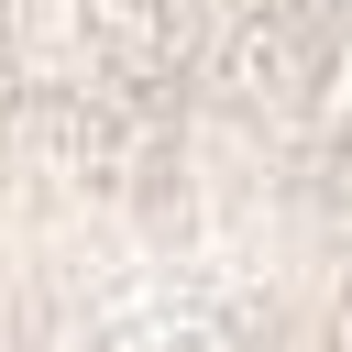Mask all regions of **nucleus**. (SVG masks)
I'll return each instance as SVG.
<instances>
[{
	"instance_id": "1",
	"label": "nucleus",
	"mask_w": 352,
	"mask_h": 352,
	"mask_svg": "<svg viewBox=\"0 0 352 352\" xmlns=\"http://www.w3.org/2000/svg\"><path fill=\"white\" fill-rule=\"evenodd\" d=\"M0 352H352V0H0Z\"/></svg>"
}]
</instances>
